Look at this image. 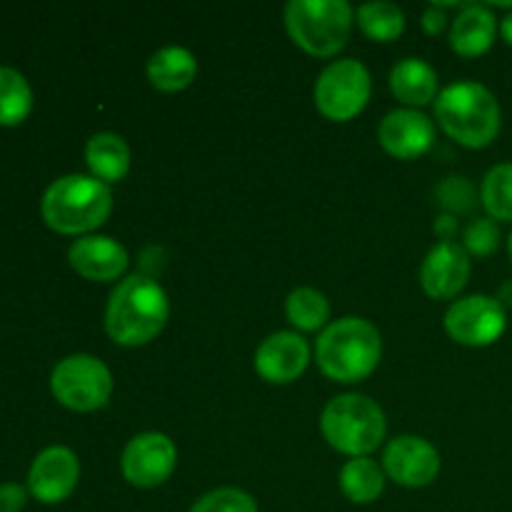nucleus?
Returning <instances> with one entry per match:
<instances>
[{
	"instance_id": "nucleus-34",
	"label": "nucleus",
	"mask_w": 512,
	"mask_h": 512,
	"mask_svg": "<svg viewBox=\"0 0 512 512\" xmlns=\"http://www.w3.org/2000/svg\"><path fill=\"white\" fill-rule=\"evenodd\" d=\"M508 250H510V258H512V233H510V240H508Z\"/></svg>"
},
{
	"instance_id": "nucleus-10",
	"label": "nucleus",
	"mask_w": 512,
	"mask_h": 512,
	"mask_svg": "<svg viewBox=\"0 0 512 512\" xmlns=\"http://www.w3.org/2000/svg\"><path fill=\"white\" fill-rule=\"evenodd\" d=\"M178 450L163 433H140L123 453V475L135 488H158L173 475Z\"/></svg>"
},
{
	"instance_id": "nucleus-32",
	"label": "nucleus",
	"mask_w": 512,
	"mask_h": 512,
	"mask_svg": "<svg viewBox=\"0 0 512 512\" xmlns=\"http://www.w3.org/2000/svg\"><path fill=\"white\" fill-rule=\"evenodd\" d=\"M498 300H500V305H508V308H512V278L510 280H505L503 285H500V290H498Z\"/></svg>"
},
{
	"instance_id": "nucleus-30",
	"label": "nucleus",
	"mask_w": 512,
	"mask_h": 512,
	"mask_svg": "<svg viewBox=\"0 0 512 512\" xmlns=\"http://www.w3.org/2000/svg\"><path fill=\"white\" fill-rule=\"evenodd\" d=\"M445 25V13H443V5H430L428 10L423 13V28L428 30V33H440Z\"/></svg>"
},
{
	"instance_id": "nucleus-4",
	"label": "nucleus",
	"mask_w": 512,
	"mask_h": 512,
	"mask_svg": "<svg viewBox=\"0 0 512 512\" xmlns=\"http://www.w3.org/2000/svg\"><path fill=\"white\" fill-rule=\"evenodd\" d=\"M383 343L373 323L363 318H340L318 338V365L330 380L358 383L380 363Z\"/></svg>"
},
{
	"instance_id": "nucleus-26",
	"label": "nucleus",
	"mask_w": 512,
	"mask_h": 512,
	"mask_svg": "<svg viewBox=\"0 0 512 512\" xmlns=\"http://www.w3.org/2000/svg\"><path fill=\"white\" fill-rule=\"evenodd\" d=\"M190 512H258V505L248 493L238 488H218L203 495Z\"/></svg>"
},
{
	"instance_id": "nucleus-23",
	"label": "nucleus",
	"mask_w": 512,
	"mask_h": 512,
	"mask_svg": "<svg viewBox=\"0 0 512 512\" xmlns=\"http://www.w3.org/2000/svg\"><path fill=\"white\" fill-rule=\"evenodd\" d=\"M358 23L368 38L378 40V43H390L403 33L405 15L395 3L373 0V3H363L358 8Z\"/></svg>"
},
{
	"instance_id": "nucleus-5",
	"label": "nucleus",
	"mask_w": 512,
	"mask_h": 512,
	"mask_svg": "<svg viewBox=\"0 0 512 512\" xmlns=\"http://www.w3.org/2000/svg\"><path fill=\"white\" fill-rule=\"evenodd\" d=\"M285 28L295 45L318 58H330L348 43L353 8L345 0H290Z\"/></svg>"
},
{
	"instance_id": "nucleus-29",
	"label": "nucleus",
	"mask_w": 512,
	"mask_h": 512,
	"mask_svg": "<svg viewBox=\"0 0 512 512\" xmlns=\"http://www.w3.org/2000/svg\"><path fill=\"white\" fill-rule=\"evenodd\" d=\"M28 503V490L18 483L0 485V512H20Z\"/></svg>"
},
{
	"instance_id": "nucleus-7",
	"label": "nucleus",
	"mask_w": 512,
	"mask_h": 512,
	"mask_svg": "<svg viewBox=\"0 0 512 512\" xmlns=\"http://www.w3.org/2000/svg\"><path fill=\"white\" fill-rule=\"evenodd\" d=\"M50 390L65 408L90 413L108 403L113 393V375L103 360L78 353L55 365L50 375Z\"/></svg>"
},
{
	"instance_id": "nucleus-15",
	"label": "nucleus",
	"mask_w": 512,
	"mask_h": 512,
	"mask_svg": "<svg viewBox=\"0 0 512 512\" xmlns=\"http://www.w3.org/2000/svg\"><path fill=\"white\" fill-rule=\"evenodd\" d=\"M308 360V343L298 333L280 330L260 343L258 353H255V370L268 383L283 385L298 380L308 368Z\"/></svg>"
},
{
	"instance_id": "nucleus-8",
	"label": "nucleus",
	"mask_w": 512,
	"mask_h": 512,
	"mask_svg": "<svg viewBox=\"0 0 512 512\" xmlns=\"http://www.w3.org/2000/svg\"><path fill=\"white\" fill-rule=\"evenodd\" d=\"M370 98V73L360 60H335L315 83V105L330 120L355 118Z\"/></svg>"
},
{
	"instance_id": "nucleus-33",
	"label": "nucleus",
	"mask_w": 512,
	"mask_h": 512,
	"mask_svg": "<svg viewBox=\"0 0 512 512\" xmlns=\"http://www.w3.org/2000/svg\"><path fill=\"white\" fill-rule=\"evenodd\" d=\"M500 33H503L505 43L512 45V10H510L508 15H505V18H503V23H500Z\"/></svg>"
},
{
	"instance_id": "nucleus-22",
	"label": "nucleus",
	"mask_w": 512,
	"mask_h": 512,
	"mask_svg": "<svg viewBox=\"0 0 512 512\" xmlns=\"http://www.w3.org/2000/svg\"><path fill=\"white\" fill-rule=\"evenodd\" d=\"M33 110V90L23 73L0 65V125H18Z\"/></svg>"
},
{
	"instance_id": "nucleus-12",
	"label": "nucleus",
	"mask_w": 512,
	"mask_h": 512,
	"mask_svg": "<svg viewBox=\"0 0 512 512\" xmlns=\"http://www.w3.org/2000/svg\"><path fill=\"white\" fill-rule=\"evenodd\" d=\"M385 473L405 488H423L433 483L440 470V455L428 440L418 435H400L390 440L383 453Z\"/></svg>"
},
{
	"instance_id": "nucleus-21",
	"label": "nucleus",
	"mask_w": 512,
	"mask_h": 512,
	"mask_svg": "<svg viewBox=\"0 0 512 512\" xmlns=\"http://www.w3.org/2000/svg\"><path fill=\"white\" fill-rule=\"evenodd\" d=\"M385 488V475L370 458H353L340 470V490L353 503L365 505L380 498Z\"/></svg>"
},
{
	"instance_id": "nucleus-27",
	"label": "nucleus",
	"mask_w": 512,
	"mask_h": 512,
	"mask_svg": "<svg viewBox=\"0 0 512 512\" xmlns=\"http://www.w3.org/2000/svg\"><path fill=\"white\" fill-rule=\"evenodd\" d=\"M500 243V228L495 220L490 218H478L465 228L463 235V248L468 253L478 255V258H488L498 250Z\"/></svg>"
},
{
	"instance_id": "nucleus-2",
	"label": "nucleus",
	"mask_w": 512,
	"mask_h": 512,
	"mask_svg": "<svg viewBox=\"0 0 512 512\" xmlns=\"http://www.w3.org/2000/svg\"><path fill=\"white\" fill-rule=\"evenodd\" d=\"M113 195L103 180L93 175H63L43 195L40 213L53 230L63 235L90 233L108 220Z\"/></svg>"
},
{
	"instance_id": "nucleus-3",
	"label": "nucleus",
	"mask_w": 512,
	"mask_h": 512,
	"mask_svg": "<svg viewBox=\"0 0 512 512\" xmlns=\"http://www.w3.org/2000/svg\"><path fill=\"white\" fill-rule=\"evenodd\" d=\"M435 118L440 128L465 148H485L500 133V105L485 85L460 80L438 95Z\"/></svg>"
},
{
	"instance_id": "nucleus-6",
	"label": "nucleus",
	"mask_w": 512,
	"mask_h": 512,
	"mask_svg": "<svg viewBox=\"0 0 512 512\" xmlns=\"http://www.w3.org/2000/svg\"><path fill=\"white\" fill-rule=\"evenodd\" d=\"M325 440L353 458L373 453L385 438V415L375 400L350 393L330 400L320 418Z\"/></svg>"
},
{
	"instance_id": "nucleus-24",
	"label": "nucleus",
	"mask_w": 512,
	"mask_h": 512,
	"mask_svg": "<svg viewBox=\"0 0 512 512\" xmlns=\"http://www.w3.org/2000/svg\"><path fill=\"white\" fill-rule=\"evenodd\" d=\"M285 313H288V320L295 328L310 333V330L323 328L330 315V305L325 295L318 293L315 288H298L288 295Z\"/></svg>"
},
{
	"instance_id": "nucleus-18",
	"label": "nucleus",
	"mask_w": 512,
	"mask_h": 512,
	"mask_svg": "<svg viewBox=\"0 0 512 512\" xmlns=\"http://www.w3.org/2000/svg\"><path fill=\"white\" fill-rule=\"evenodd\" d=\"M195 73H198V60L188 48H180V45H165L148 60L150 83L165 93L188 88Z\"/></svg>"
},
{
	"instance_id": "nucleus-1",
	"label": "nucleus",
	"mask_w": 512,
	"mask_h": 512,
	"mask_svg": "<svg viewBox=\"0 0 512 512\" xmlns=\"http://www.w3.org/2000/svg\"><path fill=\"white\" fill-rule=\"evenodd\" d=\"M168 295L148 275H130L110 295L105 330L118 345H145L168 323Z\"/></svg>"
},
{
	"instance_id": "nucleus-25",
	"label": "nucleus",
	"mask_w": 512,
	"mask_h": 512,
	"mask_svg": "<svg viewBox=\"0 0 512 512\" xmlns=\"http://www.w3.org/2000/svg\"><path fill=\"white\" fill-rule=\"evenodd\" d=\"M480 198L490 218L512 220V163H500L488 170Z\"/></svg>"
},
{
	"instance_id": "nucleus-9",
	"label": "nucleus",
	"mask_w": 512,
	"mask_h": 512,
	"mask_svg": "<svg viewBox=\"0 0 512 512\" xmlns=\"http://www.w3.org/2000/svg\"><path fill=\"white\" fill-rule=\"evenodd\" d=\"M505 325H508L505 308L498 298L488 295H468L450 305L445 313V330L450 338L473 348L495 343L505 333Z\"/></svg>"
},
{
	"instance_id": "nucleus-16",
	"label": "nucleus",
	"mask_w": 512,
	"mask_h": 512,
	"mask_svg": "<svg viewBox=\"0 0 512 512\" xmlns=\"http://www.w3.org/2000/svg\"><path fill=\"white\" fill-rule=\"evenodd\" d=\"M68 260L83 278L98 280V283L120 278L128 270V253L118 240L108 235H85L75 240L70 245Z\"/></svg>"
},
{
	"instance_id": "nucleus-17",
	"label": "nucleus",
	"mask_w": 512,
	"mask_h": 512,
	"mask_svg": "<svg viewBox=\"0 0 512 512\" xmlns=\"http://www.w3.org/2000/svg\"><path fill=\"white\" fill-rule=\"evenodd\" d=\"M495 30H498V20L488 5L465 3L458 18L453 20V28H450V45H453L455 53L475 58V55H483L485 50H490Z\"/></svg>"
},
{
	"instance_id": "nucleus-14",
	"label": "nucleus",
	"mask_w": 512,
	"mask_h": 512,
	"mask_svg": "<svg viewBox=\"0 0 512 512\" xmlns=\"http://www.w3.org/2000/svg\"><path fill=\"white\" fill-rule=\"evenodd\" d=\"M378 138L390 155L400 160H413L433 148L435 128L433 120L420 110L400 108L385 115L378 128Z\"/></svg>"
},
{
	"instance_id": "nucleus-20",
	"label": "nucleus",
	"mask_w": 512,
	"mask_h": 512,
	"mask_svg": "<svg viewBox=\"0 0 512 512\" xmlns=\"http://www.w3.org/2000/svg\"><path fill=\"white\" fill-rule=\"evenodd\" d=\"M85 160L93 170V178L103 183H118L130 170L128 145L115 133H95L85 145Z\"/></svg>"
},
{
	"instance_id": "nucleus-31",
	"label": "nucleus",
	"mask_w": 512,
	"mask_h": 512,
	"mask_svg": "<svg viewBox=\"0 0 512 512\" xmlns=\"http://www.w3.org/2000/svg\"><path fill=\"white\" fill-rule=\"evenodd\" d=\"M435 230H438L440 235H445V238H450V235L455 233V220L450 218V215H443V218H438V223H435Z\"/></svg>"
},
{
	"instance_id": "nucleus-19",
	"label": "nucleus",
	"mask_w": 512,
	"mask_h": 512,
	"mask_svg": "<svg viewBox=\"0 0 512 512\" xmlns=\"http://www.w3.org/2000/svg\"><path fill=\"white\" fill-rule=\"evenodd\" d=\"M390 88L405 105H425L438 95V73L420 58H405L390 70Z\"/></svg>"
},
{
	"instance_id": "nucleus-28",
	"label": "nucleus",
	"mask_w": 512,
	"mask_h": 512,
	"mask_svg": "<svg viewBox=\"0 0 512 512\" xmlns=\"http://www.w3.org/2000/svg\"><path fill=\"white\" fill-rule=\"evenodd\" d=\"M440 198L445 208L455 213H468L473 208V185L465 178H448L440 185Z\"/></svg>"
},
{
	"instance_id": "nucleus-13",
	"label": "nucleus",
	"mask_w": 512,
	"mask_h": 512,
	"mask_svg": "<svg viewBox=\"0 0 512 512\" xmlns=\"http://www.w3.org/2000/svg\"><path fill=\"white\" fill-rule=\"evenodd\" d=\"M470 278V255L463 245L443 240L435 245L420 268V285L435 300L455 298Z\"/></svg>"
},
{
	"instance_id": "nucleus-11",
	"label": "nucleus",
	"mask_w": 512,
	"mask_h": 512,
	"mask_svg": "<svg viewBox=\"0 0 512 512\" xmlns=\"http://www.w3.org/2000/svg\"><path fill=\"white\" fill-rule=\"evenodd\" d=\"M80 478V463L73 450L63 445L43 450L33 460L28 473V490L45 505H58L75 490Z\"/></svg>"
}]
</instances>
